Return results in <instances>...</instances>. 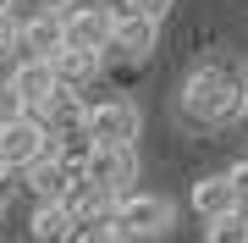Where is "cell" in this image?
<instances>
[{
	"instance_id": "obj_8",
	"label": "cell",
	"mask_w": 248,
	"mask_h": 243,
	"mask_svg": "<svg viewBox=\"0 0 248 243\" xmlns=\"http://www.w3.org/2000/svg\"><path fill=\"white\" fill-rule=\"evenodd\" d=\"M17 61H50L61 50V11H39V17L17 22Z\"/></svg>"
},
{
	"instance_id": "obj_22",
	"label": "cell",
	"mask_w": 248,
	"mask_h": 243,
	"mask_svg": "<svg viewBox=\"0 0 248 243\" xmlns=\"http://www.w3.org/2000/svg\"><path fill=\"white\" fill-rule=\"evenodd\" d=\"M6 6H11V0H0V17H6Z\"/></svg>"
},
{
	"instance_id": "obj_1",
	"label": "cell",
	"mask_w": 248,
	"mask_h": 243,
	"mask_svg": "<svg viewBox=\"0 0 248 243\" xmlns=\"http://www.w3.org/2000/svg\"><path fill=\"white\" fill-rule=\"evenodd\" d=\"M177 105H182L193 122H204V127H226V122H237L243 105H248V66L232 61V55H204L193 72L182 78Z\"/></svg>"
},
{
	"instance_id": "obj_16",
	"label": "cell",
	"mask_w": 248,
	"mask_h": 243,
	"mask_svg": "<svg viewBox=\"0 0 248 243\" xmlns=\"http://www.w3.org/2000/svg\"><path fill=\"white\" fill-rule=\"evenodd\" d=\"M66 243H127V238L116 232L110 221H83V227H72V232H66Z\"/></svg>"
},
{
	"instance_id": "obj_23",
	"label": "cell",
	"mask_w": 248,
	"mask_h": 243,
	"mask_svg": "<svg viewBox=\"0 0 248 243\" xmlns=\"http://www.w3.org/2000/svg\"><path fill=\"white\" fill-rule=\"evenodd\" d=\"M0 221H6V199H0Z\"/></svg>"
},
{
	"instance_id": "obj_20",
	"label": "cell",
	"mask_w": 248,
	"mask_h": 243,
	"mask_svg": "<svg viewBox=\"0 0 248 243\" xmlns=\"http://www.w3.org/2000/svg\"><path fill=\"white\" fill-rule=\"evenodd\" d=\"M11 45H17V22L0 17V50H11Z\"/></svg>"
},
{
	"instance_id": "obj_18",
	"label": "cell",
	"mask_w": 248,
	"mask_h": 243,
	"mask_svg": "<svg viewBox=\"0 0 248 243\" xmlns=\"http://www.w3.org/2000/svg\"><path fill=\"white\" fill-rule=\"evenodd\" d=\"M28 116V105H22V94L11 89V78H0V122H17Z\"/></svg>"
},
{
	"instance_id": "obj_5",
	"label": "cell",
	"mask_w": 248,
	"mask_h": 243,
	"mask_svg": "<svg viewBox=\"0 0 248 243\" xmlns=\"http://www.w3.org/2000/svg\"><path fill=\"white\" fill-rule=\"evenodd\" d=\"M105 39H110V11L105 6H66L61 11V45L66 50L105 55Z\"/></svg>"
},
{
	"instance_id": "obj_10",
	"label": "cell",
	"mask_w": 248,
	"mask_h": 243,
	"mask_svg": "<svg viewBox=\"0 0 248 243\" xmlns=\"http://www.w3.org/2000/svg\"><path fill=\"white\" fill-rule=\"evenodd\" d=\"M11 89L22 94V105H28V111H39L55 89H61V83H55L50 61H17V66H11Z\"/></svg>"
},
{
	"instance_id": "obj_9",
	"label": "cell",
	"mask_w": 248,
	"mask_h": 243,
	"mask_svg": "<svg viewBox=\"0 0 248 243\" xmlns=\"http://www.w3.org/2000/svg\"><path fill=\"white\" fill-rule=\"evenodd\" d=\"M83 111H89V105L78 99V89H55L33 116H39V127H45L50 138H72V133L83 127ZM78 138H83V133H78Z\"/></svg>"
},
{
	"instance_id": "obj_4",
	"label": "cell",
	"mask_w": 248,
	"mask_h": 243,
	"mask_svg": "<svg viewBox=\"0 0 248 243\" xmlns=\"http://www.w3.org/2000/svg\"><path fill=\"white\" fill-rule=\"evenodd\" d=\"M83 182L99 188L105 199L127 194L138 182V144H127V149H94L89 144V155H83Z\"/></svg>"
},
{
	"instance_id": "obj_2",
	"label": "cell",
	"mask_w": 248,
	"mask_h": 243,
	"mask_svg": "<svg viewBox=\"0 0 248 243\" xmlns=\"http://www.w3.org/2000/svg\"><path fill=\"white\" fill-rule=\"evenodd\" d=\"M83 144H94V149H127V144H138V133H143V111L133 105V99H99V105L83 111Z\"/></svg>"
},
{
	"instance_id": "obj_17",
	"label": "cell",
	"mask_w": 248,
	"mask_h": 243,
	"mask_svg": "<svg viewBox=\"0 0 248 243\" xmlns=\"http://www.w3.org/2000/svg\"><path fill=\"white\" fill-rule=\"evenodd\" d=\"M226 188H232V205L248 216V155L243 161H232V171H226Z\"/></svg>"
},
{
	"instance_id": "obj_13",
	"label": "cell",
	"mask_w": 248,
	"mask_h": 243,
	"mask_svg": "<svg viewBox=\"0 0 248 243\" xmlns=\"http://www.w3.org/2000/svg\"><path fill=\"white\" fill-rule=\"evenodd\" d=\"M61 210L72 216V227H83V221H105L110 216V199L99 188H89V182H72V188L61 194Z\"/></svg>"
},
{
	"instance_id": "obj_12",
	"label": "cell",
	"mask_w": 248,
	"mask_h": 243,
	"mask_svg": "<svg viewBox=\"0 0 248 243\" xmlns=\"http://www.w3.org/2000/svg\"><path fill=\"white\" fill-rule=\"evenodd\" d=\"M99 66H105V55H89V50H55L50 55V72H55V83H61V89H83V83H89Z\"/></svg>"
},
{
	"instance_id": "obj_3",
	"label": "cell",
	"mask_w": 248,
	"mask_h": 243,
	"mask_svg": "<svg viewBox=\"0 0 248 243\" xmlns=\"http://www.w3.org/2000/svg\"><path fill=\"white\" fill-rule=\"evenodd\" d=\"M171 199H160V194H138V188H127V194H116L110 199V227L122 232L127 243L133 238H160V232H171Z\"/></svg>"
},
{
	"instance_id": "obj_11",
	"label": "cell",
	"mask_w": 248,
	"mask_h": 243,
	"mask_svg": "<svg viewBox=\"0 0 248 243\" xmlns=\"http://www.w3.org/2000/svg\"><path fill=\"white\" fill-rule=\"evenodd\" d=\"M187 205H193V216L199 221H221V216H232V188H226V171H215V177H199L193 182V194H187Z\"/></svg>"
},
{
	"instance_id": "obj_7",
	"label": "cell",
	"mask_w": 248,
	"mask_h": 243,
	"mask_svg": "<svg viewBox=\"0 0 248 243\" xmlns=\"http://www.w3.org/2000/svg\"><path fill=\"white\" fill-rule=\"evenodd\" d=\"M155 39H160V22L133 17V11H110V39H105V50L127 55V61H149V55H155Z\"/></svg>"
},
{
	"instance_id": "obj_6",
	"label": "cell",
	"mask_w": 248,
	"mask_h": 243,
	"mask_svg": "<svg viewBox=\"0 0 248 243\" xmlns=\"http://www.w3.org/2000/svg\"><path fill=\"white\" fill-rule=\"evenodd\" d=\"M45 144H50V133L39 127L33 111L17 116V122H0V166H6V171H22L28 161H39Z\"/></svg>"
},
{
	"instance_id": "obj_19",
	"label": "cell",
	"mask_w": 248,
	"mask_h": 243,
	"mask_svg": "<svg viewBox=\"0 0 248 243\" xmlns=\"http://www.w3.org/2000/svg\"><path fill=\"white\" fill-rule=\"evenodd\" d=\"M122 11H133V17H149V22H160L171 11V0H122Z\"/></svg>"
},
{
	"instance_id": "obj_21",
	"label": "cell",
	"mask_w": 248,
	"mask_h": 243,
	"mask_svg": "<svg viewBox=\"0 0 248 243\" xmlns=\"http://www.w3.org/2000/svg\"><path fill=\"white\" fill-rule=\"evenodd\" d=\"M39 6H50V11H66V6H78V0H39Z\"/></svg>"
},
{
	"instance_id": "obj_24",
	"label": "cell",
	"mask_w": 248,
	"mask_h": 243,
	"mask_svg": "<svg viewBox=\"0 0 248 243\" xmlns=\"http://www.w3.org/2000/svg\"><path fill=\"white\" fill-rule=\"evenodd\" d=\"M0 182H6V166H0Z\"/></svg>"
},
{
	"instance_id": "obj_25",
	"label": "cell",
	"mask_w": 248,
	"mask_h": 243,
	"mask_svg": "<svg viewBox=\"0 0 248 243\" xmlns=\"http://www.w3.org/2000/svg\"><path fill=\"white\" fill-rule=\"evenodd\" d=\"M243 116H248V105H243Z\"/></svg>"
},
{
	"instance_id": "obj_15",
	"label": "cell",
	"mask_w": 248,
	"mask_h": 243,
	"mask_svg": "<svg viewBox=\"0 0 248 243\" xmlns=\"http://www.w3.org/2000/svg\"><path fill=\"white\" fill-rule=\"evenodd\" d=\"M204 243H248V216L232 210V216L210 221V227H204Z\"/></svg>"
},
{
	"instance_id": "obj_14",
	"label": "cell",
	"mask_w": 248,
	"mask_h": 243,
	"mask_svg": "<svg viewBox=\"0 0 248 243\" xmlns=\"http://www.w3.org/2000/svg\"><path fill=\"white\" fill-rule=\"evenodd\" d=\"M33 238L39 243H66V232H72V216L61 210V199H50V205H33Z\"/></svg>"
}]
</instances>
